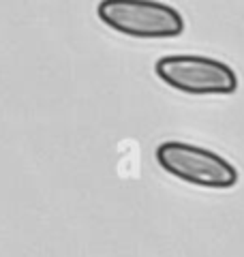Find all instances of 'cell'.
Listing matches in <instances>:
<instances>
[{
  "label": "cell",
  "mask_w": 244,
  "mask_h": 257,
  "mask_svg": "<svg viewBox=\"0 0 244 257\" xmlns=\"http://www.w3.org/2000/svg\"><path fill=\"white\" fill-rule=\"evenodd\" d=\"M96 13L109 28L137 39H169L184 30L174 7L150 0H105Z\"/></svg>",
  "instance_id": "cell-1"
},
{
  "label": "cell",
  "mask_w": 244,
  "mask_h": 257,
  "mask_svg": "<svg viewBox=\"0 0 244 257\" xmlns=\"http://www.w3.org/2000/svg\"><path fill=\"white\" fill-rule=\"evenodd\" d=\"M157 161L165 172L199 187L229 189L238 182L235 167L212 150L184 142H165L157 148Z\"/></svg>",
  "instance_id": "cell-2"
},
{
  "label": "cell",
  "mask_w": 244,
  "mask_h": 257,
  "mask_svg": "<svg viewBox=\"0 0 244 257\" xmlns=\"http://www.w3.org/2000/svg\"><path fill=\"white\" fill-rule=\"evenodd\" d=\"M154 71L165 84L186 94H231L238 88L231 67L203 56H165Z\"/></svg>",
  "instance_id": "cell-3"
}]
</instances>
